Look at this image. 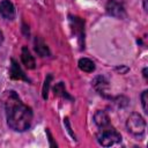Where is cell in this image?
Segmentation results:
<instances>
[{"mask_svg":"<svg viewBox=\"0 0 148 148\" xmlns=\"http://www.w3.org/2000/svg\"><path fill=\"white\" fill-rule=\"evenodd\" d=\"M5 110L8 126L16 132H24L30 128L32 123V110L23 104L17 94L13 90L7 91L5 97Z\"/></svg>","mask_w":148,"mask_h":148,"instance_id":"1","label":"cell"},{"mask_svg":"<svg viewBox=\"0 0 148 148\" xmlns=\"http://www.w3.org/2000/svg\"><path fill=\"white\" fill-rule=\"evenodd\" d=\"M97 141L99 145L104 147L113 146L121 141V135L118 133V131L109 123L103 126H98L97 132Z\"/></svg>","mask_w":148,"mask_h":148,"instance_id":"2","label":"cell"},{"mask_svg":"<svg viewBox=\"0 0 148 148\" xmlns=\"http://www.w3.org/2000/svg\"><path fill=\"white\" fill-rule=\"evenodd\" d=\"M127 131L134 136H141L146 130V121L139 113H131L126 120Z\"/></svg>","mask_w":148,"mask_h":148,"instance_id":"3","label":"cell"},{"mask_svg":"<svg viewBox=\"0 0 148 148\" xmlns=\"http://www.w3.org/2000/svg\"><path fill=\"white\" fill-rule=\"evenodd\" d=\"M106 12L109 15H112L118 18H123L126 15L124 6L121 5V2H119L117 0H109V2L106 5Z\"/></svg>","mask_w":148,"mask_h":148,"instance_id":"4","label":"cell"},{"mask_svg":"<svg viewBox=\"0 0 148 148\" xmlns=\"http://www.w3.org/2000/svg\"><path fill=\"white\" fill-rule=\"evenodd\" d=\"M0 15L5 20L15 18V7L9 0H2L0 2Z\"/></svg>","mask_w":148,"mask_h":148,"instance_id":"5","label":"cell"},{"mask_svg":"<svg viewBox=\"0 0 148 148\" xmlns=\"http://www.w3.org/2000/svg\"><path fill=\"white\" fill-rule=\"evenodd\" d=\"M21 60L23 62V65L29 68V69H34L36 67V62H35V58L31 56L30 51L28 50L27 46L22 47V52H21Z\"/></svg>","mask_w":148,"mask_h":148,"instance_id":"6","label":"cell"},{"mask_svg":"<svg viewBox=\"0 0 148 148\" xmlns=\"http://www.w3.org/2000/svg\"><path fill=\"white\" fill-rule=\"evenodd\" d=\"M9 75L12 79L14 80H24V81H28V77L24 75V73L22 72L21 67L17 65V62L12 59V65H10V71H9Z\"/></svg>","mask_w":148,"mask_h":148,"instance_id":"7","label":"cell"},{"mask_svg":"<svg viewBox=\"0 0 148 148\" xmlns=\"http://www.w3.org/2000/svg\"><path fill=\"white\" fill-rule=\"evenodd\" d=\"M35 51L40 57H49L50 56L49 47L46 46V44L44 43V40L40 39V38H38V37L35 39Z\"/></svg>","mask_w":148,"mask_h":148,"instance_id":"8","label":"cell"},{"mask_svg":"<svg viewBox=\"0 0 148 148\" xmlns=\"http://www.w3.org/2000/svg\"><path fill=\"white\" fill-rule=\"evenodd\" d=\"M79 68L86 73H91L95 71V64L88 58H81L79 60Z\"/></svg>","mask_w":148,"mask_h":148,"instance_id":"9","label":"cell"},{"mask_svg":"<svg viewBox=\"0 0 148 148\" xmlns=\"http://www.w3.org/2000/svg\"><path fill=\"white\" fill-rule=\"evenodd\" d=\"M147 95H148V91L147 90H145L141 94V103H142V108H143V111L145 112H148V108H147Z\"/></svg>","mask_w":148,"mask_h":148,"instance_id":"10","label":"cell"},{"mask_svg":"<svg viewBox=\"0 0 148 148\" xmlns=\"http://www.w3.org/2000/svg\"><path fill=\"white\" fill-rule=\"evenodd\" d=\"M2 40H3V36H2V32L0 31V45H1V43H2Z\"/></svg>","mask_w":148,"mask_h":148,"instance_id":"11","label":"cell"}]
</instances>
